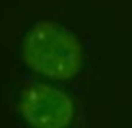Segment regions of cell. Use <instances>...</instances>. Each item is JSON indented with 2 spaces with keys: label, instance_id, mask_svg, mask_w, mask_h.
<instances>
[{
  "label": "cell",
  "instance_id": "6da1fadb",
  "mask_svg": "<svg viewBox=\"0 0 132 128\" xmlns=\"http://www.w3.org/2000/svg\"><path fill=\"white\" fill-rule=\"evenodd\" d=\"M21 57L30 70L53 81H68L83 68L79 38L55 21H38L21 44Z\"/></svg>",
  "mask_w": 132,
  "mask_h": 128
},
{
  "label": "cell",
  "instance_id": "7a4b0ae2",
  "mask_svg": "<svg viewBox=\"0 0 132 128\" xmlns=\"http://www.w3.org/2000/svg\"><path fill=\"white\" fill-rule=\"evenodd\" d=\"M19 111L30 128H66L74 119V104L53 85L30 81L21 90Z\"/></svg>",
  "mask_w": 132,
  "mask_h": 128
}]
</instances>
